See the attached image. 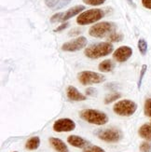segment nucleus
Here are the masks:
<instances>
[{"label":"nucleus","instance_id":"6ab92c4d","mask_svg":"<svg viewBox=\"0 0 151 152\" xmlns=\"http://www.w3.org/2000/svg\"><path fill=\"white\" fill-rule=\"evenodd\" d=\"M123 39V35L120 34V33H113L111 34L108 37H107V42L112 43V42H120Z\"/></svg>","mask_w":151,"mask_h":152},{"label":"nucleus","instance_id":"9b49d317","mask_svg":"<svg viewBox=\"0 0 151 152\" xmlns=\"http://www.w3.org/2000/svg\"><path fill=\"white\" fill-rule=\"evenodd\" d=\"M85 10V7L82 5H78V6H75L73 8L69 9L68 10H66L65 12H61V18H60V22H65L67 20L73 18L74 16L80 14V12L83 11Z\"/></svg>","mask_w":151,"mask_h":152},{"label":"nucleus","instance_id":"f3484780","mask_svg":"<svg viewBox=\"0 0 151 152\" xmlns=\"http://www.w3.org/2000/svg\"><path fill=\"white\" fill-rule=\"evenodd\" d=\"M40 146V138L38 136H33L27 140L25 144V148L29 150H35Z\"/></svg>","mask_w":151,"mask_h":152},{"label":"nucleus","instance_id":"6e6552de","mask_svg":"<svg viewBox=\"0 0 151 152\" xmlns=\"http://www.w3.org/2000/svg\"><path fill=\"white\" fill-rule=\"evenodd\" d=\"M86 45H87V38L84 37H80L75 39H72V40H70L66 43H64L62 46V50L63 51L74 52V51L80 50Z\"/></svg>","mask_w":151,"mask_h":152},{"label":"nucleus","instance_id":"bb28decb","mask_svg":"<svg viewBox=\"0 0 151 152\" xmlns=\"http://www.w3.org/2000/svg\"><path fill=\"white\" fill-rule=\"evenodd\" d=\"M71 1H72V0H59V3H58V5L56 6L55 10H60V9L63 8V7H65L66 5H68Z\"/></svg>","mask_w":151,"mask_h":152},{"label":"nucleus","instance_id":"2f4dec72","mask_svg":"<svg viewBox=\"0 0 151 152\" xmlns=\"http://www.w3.org/2000/svg\"><path fill=\"white\" fill-rule=\"evenodd\" d=\"M128 1V3L131 5V6H133V8H135V5H134V3H133V0H127Z\"/></svg>","mask_w":151,"mask_h":152},{"label":"nucleus","instance_id":"20e7f679","mask_svg":"<svg viewBox=\"0 0 151 152\" xmlns=\"http://www.w3.org/2000/svg\"><path fill=\"white\" fill-rule=\"evenodd\" d=\"M104 12L100 9H93L81 12L77 18V23L80 25H87L98 22L104 18Z\"/></svg>","mask_w":151,"mask_h":152},{"label":"nucleus","instance_id":"dca6fc26","mask_svg":"<svg viewBox=\"0 0 151 152\" xmlns=\"http://www.w3.org/2000/svg\"><path fill=\"white\" fill-rule=\"evenodd\" d=\"M115 67V64L111 60H104L102 63L99 64L98 65V69L101 72H104V73H107V72H111Z\"/></svg>","mask_w":151,"mask_h":152},{"label":"nucleus","instance_id":"473e14b6","mask_svg":"<svg viewBox=\"0 0 151 152\" xmlns=\"http://www.w3.org/2000/svg\"><path fill=\"white\" fill-rule=\"evenodd\" d=\"M14 152H17V151H14Z\"/></svg>","mask_w":151,"mask_h":152},{"label":"nucleus","instance_id":"1a4fd4ad","mask_svg":"<svg viewBox=\"0 0 151 152\" xmlns=\"http://www.w3.org/2000/svg\"><path fill=\"white\" fill-rule=\"evenodd\" d=\"M76 129V123L70 118H60L53 124V131L57 133L71 132Z\"/></svg>","mask_w":151,"mask_h":152},{"label":"nucleus","instance_id":"f03ea898","mask_svg":"<svg viewBox=\"0 0 151 152\" xmlns=\"http://www.w3.org/2000/svg\"><path fill=\"white\" fill-rule=\"evenodd\" d=\"M117 25L111 22H102L93 25L89 30V35L96 38H103L109 37L115 33Z\"/></svg>","mask_w":151,"mask_h":152},{"label":"nucleus","instance_id":"f8f14e48","mask_svg":"<svg viewBox=\"0 0 151 152\" xmlns=\"http://www.w3.org/2000/svg\"><path fill=\"white\" fill-rule=\"evenodd\" d=\"M66 95L68 99L72 101H85L87 99L86 95L78 91V90L75 88L74 86H68L66 89Z\"/></svg>","mask_w":151,"mask_h":152},{"label":"nucleus","instance_id":"39448f33","mask_svg":"<svg viewBox=\"0 0 151 152\" xmlns=\"http://www.w3.org/2000/svg\"><path fill=\"white\" fill-rule=\"evenodd\" d=\"M137 109V104L131 100H121L119 101L113 107L114 112L119 116L129 117L135 113Z\"/></svg>","mask_w":151,"mask_h":152},{"label":"nucleus","instance_id":"4468645a","mask_svg":"<svg viewBox=\"0 0 151 152\" xmlns=\"http://www.w3.org/2000/svg\"><path fill=\"white\" fill-rule=\"evenodd\" d=\"M49 141H50V146L57 152H69L67 146L64 144V142L63 140L60 139V138L50 137Z\"/></svg>","mask_w":151,"mask_h":152},{"label":"nucleus","instance_id":"2eb2a0df","mask_svg":"<svg viewBox=\"0 0 151 152\" xmlns=\"http://www.w3.org/2000/svg\"><path fill=\"white\" fill-rule=\"evenodd\" d=\"M139 135L147 141H151V124L145 123L140 127L138 131Z\"/></svg>","mask_w":151,"mask_h":152},{"label":"nucleus","instance_id":"cd10ccee","mask_svg":"<svg viewBox=\"0 0 151 152\" xmlns=\"http://www.w3.org/2000/svg\"><path fill=\"white\" fill-rule=\"evenodd\" d=\"M68 26H69V23H64L61 24L60 26H58V27L54 30V32H61L64 29H66Z\"/></svg>","mask_w":151,"mask_h":152},{"label":"nucleus","instance_id":"c85d7f7f","mask_svg":"<svg viewBox=\"0 0 151 152\" xmlns=\"http://www.w3.org/2000/svg\"><path fill=\"white\" fill-rule=\"evenodd\" d=\"M142 4L146 9L151 10V0H142Z\"/></svg>","mask_w":151,"mask_h":152},{"label":"nucleus","instance_id":"a211bd4d","mask_svg":"<svg viewBox=\"0 0 151 152\" xmlns=\"http://www.w3.org/2000/svg\"><path fill=\"white\" fill-rule=\"evenodd\" d=\"M120 97H121V94H120V92H111V94L107 95L106 98H104V104H108L114 101H117Z\"/></svg>","mask_w":151,"mask_h":152},{"label":"nucleus","instance_id":"a878e982","mask_svg":"<svg viewBox=\"0 0 151 152\" xmlns=\"http://www.w3.org/2000/svg\"><path fill=\"white\" fill-rule=\"evenodd\" d=\"M45 3H46V5L49 7V8L55 9L56 6L59 3V0H45Z\"/></svg>","mask_w":151,"mask_h":152},{"label":"nucleus","instance_id":"4be33fe9","mask_svg":"<svg viewBox=\"0 0 151 152\" xmlns=\"http://www.w3.org/2000/svg\"><path fill=\"white\" fill-rule=\"evenodd\" d=\"M83 152H106L102 148L97 146H89L83 149Z\"/></svg>","mask_w":151,"mask_h":152},{"label":"nucleus","instance_id":"423d86ee","mask_svg":"<svg viewBox=\"0 0 151 152\" xmlns=\"http://www.w3.org/2000/svg\"><path fill=\"white\" fill-rule=\"evenodd\" d=\"M78 81L82 85H93L102 83L106 80V77L93 71H82L77 75Z\"/></svg>","mask_w":151,"mask_h":152},{"label":"nucleus","instance_id":"f257e3e1","mask_svg":"<svg viewBox=\"0 0 151 152\" xmlns=\"http://www.w3.org/2000/svg\"><path fill=\"white\" fill-rule=\"evenodd\" d=\"M114 47L109 42H101L93 44L85 49L84 54L90 59H98L110 54L113 51Z\"/></svg>","mask_w":151,"mask_h":152},{"label":"nucleus","instance_id":"aec40b11","mask_svg":"<svg viewBox=\"0 0 151 152\" xmlns=\"http://www.w3.org/2000/svg\"><path fill=\"white\" fill-rule=\"evenodd\" d=\"M138 49H139V51L141 52L142 55H146L147 51V43L145 39H139L138 41Z\"/></svg>","mask_w":151,"mask_h":152},{"label":"nucleus","instance_id":"c756f323","mask_svg":"<svg viewBox=\"0 0 151 152\" xmlns=\"http://www.w3.org/2000/svg\"><path fill=\"white\" fill-rule=\"evenodd\" d=\"M81 33V30L77 29V28H75L73 30H71L70 33H69V36H75V35H80Z\"/></svg>","mask_w":151,"mask_h":152},{"label":"nucleus","instance_id":"5701e85b","mask_svg":"<svg viewBox=\"0 0 151 152\" xmlns=\"http://www.w3.org/2000/svg\"><path fill=\"white\" fill-rule=\"evenodd\" d=\"M147 64H143L142 68H141V72H140L139 80H138V89L141 88V85H142V82H143V78H144V76H145L146 72H147Z\"/></svg>","mask_w":151,"mask_h":152},{"label":"nucleus","instance_id":"9d476101","mask_svg":"<svg viewBox=\"0 0 151 152\" xmlns=\"http://www.w3.org/2000/svg\"><path fill=\"white\" fill-rule=\"evenodd\" d=\"M132 54H133L132 48L128 47V46H122V47H120L119 49H117L114 51L113 58L117 62L124 63V62H126L131 56H132Z\"/></svg>","mask_w":151,"mask_h":152},{"label":"nucleus","instance_id":"0eeeda50","mask_svg":"<svg viewBox=\"0 0 151 152\" xmlns=\"http://www.w3.org/2000/svg\"><path fill=\"white\" fill-rule=\"evenodd\" d=\"M97 136L99 139L107 142V143H117L122 139L121 131L117 128H107L100 130L97 133Z\"/></svg>","mask_w":151,"mask_h":152},{"label":"nucleus","instance_id":"7c9ffc66","mask_svg":"<svg viewBox=\"0 0 151 152\" xmlns=\"http://www.w3.org/2000/svg\"><path fill=\"white\" fill-rule=\"evenodd\" d=\"M95 91H95L93 88H88V89L86 90V94H87V95H90V96H93V95H94Z\"/></svg>","mask_w":151,"mask_h":152},{"label":"nucleus","instance_id":"412c9836","mask_svg":"<svg viewBox=\"0 0 151 152\" xmlns=\"http://www.w3.org/2000/svg\"><path fill=\"white\" fill-rule=\"evenodd\" d=\"M144 111H145V115L146 116L151 118V98H148L146 100Z\"/></svg>","mask_w":151,"mask_h":152},{"label":"nucleus","instance_id":"ddd939ff","mask_svg":"<svg viewBox=\"0 0 151 152\" xmlns=\"http://www.w3.org/2000/svg\"><path fill=\"white\" fill-rule=\"evenodd\" d=\"M67 142L73 146L75 148H85L86 147H88L90 143L89 141H87L86 139L77 136V135H70L67 137Z\"/></svg>","mask_w":151,"mask_h":152},{"label":"nucleus","instance_id":"7ed1b4c3","mask_svg":"<svg viewBox=\"0 0 151 152\" xmlns=\"http://www.w3.org/2000/svg\"><path fill=\"white\" fill-rule=\"evenodd\" d=\"M83 121L95 125H104L108 121V117L106 113L96 109H84L80 113Z\"/></svg>","mask_w":151,"mask_h":152},{"label":"nucleus","instance_id":"b1692460","mask_svg":"<svg viewBox=\"0 0 151 152\" xmlns=\"http://www.w3.org/2000/svg\"><path fill=\"white\" fill-rule=\"evenodd\" d=\"M82 1L90 6H100L104 4L107 0H82Z\"/></svg>","mask_w":151,"mask_h":152},{"label":"nucleus","instance_id":"393cba45","mask_svg":"<svg viewBox=\"0 0 151 152\" xmlns=\"http://www.w3.org/2000/svg\"><path fill=\"white\" fill-rule=\"evenodd\" d=\"M140 150L142 152H151V143L150 142H143L140 145Z\"/></svg>","mask_w":151,"mask_h":152}]
</instances>
